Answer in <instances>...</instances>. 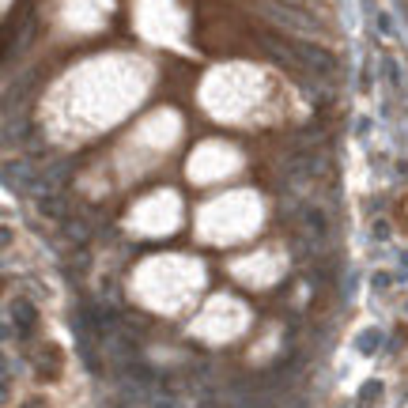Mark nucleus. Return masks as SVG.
<instances>
[{
	"instance_id": "7ed1b4c3",
	"label": "nucleus",
	"mask_w": 408,
	"mask_h": 408,
	"mask_svg": "<svg viewBox=\"0 0 408 408\" xmlns=\"http://www.w3.org/2000/svg\"><path fill=\"white\" fill-rule=\"evenodd\" d=\"M299 224L306 227V235L310 238H326L329 235V216L318 208V204H303L299 208Z\"/></svg>"
},
{
	"instance_id": "20e7f679",
	"label": "nucleus",
	"mask_w": 408,
	"mask_h": 408,
	"mask_svg": "<svg viewBox=\"0 0 408 408\" xmlns=\"http://www.w3.org/2000/svg\"><path fill=\"white\" fill-rule=\"evenodd\" d=\"M382 68H386L389 83H393V87H401V64H397L393 57H382Z\"/></svg>"
},
{
	"instance_id": "f03ea898",
	"label": "nucleus",
	"mask_w": 408,
	"mask_h": 408,
	"mask_svg": "<svg viewBox=\"0 0 408 408\" xmlns=\"http://www.w3.org/2000/svg\"><path fill=\"white\" fill-rule=\"evenodd\" d=\"M318 170H321V155L314 152V147H291V152H287V159H284L287 178L306 182V178H314Z\"/></svg>"
},
{
	"instance_id": "f257e3e1",
	"label": "nucleus",
	"mask_w": 408,
	"mask_h": 408,
	"mask_svg": "<svg viewBox=\"0 0 408 408\" xmlns=\"http://www.w3.org/2000/svg\"><path fill=\"white\" fill-rule=\"evenodd\" d=\"M265 15L280 27L284 34H299V38H314L321 31V20L303 4V0H265Z\"/></svg>"
},
{
	"instance_id": "39448f33",
	"label": "nucleus",
	"mask_w": 408,
	"mask_h": 408,
	"mask_svg": "<svg viewBox=\"0 0 408 408\" xmlns=\"http://www.w3.org/2000/svg\"><path fill=\"white\" fill-rule=\"evenodd\" d=\"M303 4H306V0H303Z\"/></svg>"
}]
</instances>
